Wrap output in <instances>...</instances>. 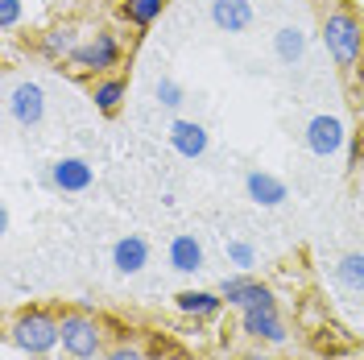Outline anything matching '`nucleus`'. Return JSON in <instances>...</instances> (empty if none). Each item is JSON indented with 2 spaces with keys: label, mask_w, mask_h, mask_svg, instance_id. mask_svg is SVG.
I'll return each instance as SVG.
<instances>
[{
  "label": "nucleus",
  "mask_w": 364,
  "mask_h": 360,
  "mask_svg": "<svg viewBox=\"0 0 364 360\" xmlns=\"http://www.w3.org/2000/svg\"><path fill=\"white\" fill-rule=\"evenodd\" d=\"M9 339L25 356H46L63 344V319H54L50 311H21L9 327Z\"/></svg>",
  "instance_id": "obj_1"
},
{
  "label": "nucleus",
  "mask_w": 364,
  "mask_h": 360,
  "mask_svg": "<svg viewBox=\"0 0 364 360\" xmlns=\"http://www.w3.org/2000/svg\"><path fill=\"white\" fill-rule=\"evenodd\" d=\"M323 42H327V50H331L336 67H352V63H360V54H364L360 21H356L348 9L327 13V21H323Z\"/></svg>",
  "instance_id": "obj_2"
},
{
  "label": "nucleus",
  "mask_w": 364,
  "mask_h": 360,
  "mask_svg": "<svg viewBox=\"0 0 364 360\" xmlns=\"http://www.w3.org/2000/svg\"><path fill=\"white\" fill-rule=\"evenodd\" d=\"M63 352L67 360H95L104 352V332L91 315H63Z\"/></svg>",
  "instance_id": "obj_3"
},
{
  "label": "nucleus",
  "mask_w": 364,
  "mask_h": 360,
  "mask_svg": "<svg viewBox=\"0 0 364 360\" xmlns=\"http://www.w3.org/2000/svg\"><path fill=\"white\" fill-rule=\"evenodd\" d=\"M343 141H348V133H343L340 116H331V112L311 116V125H306V149L315 158H336L343 149Z\"/></svg>",
  "instance_id": "obj_4"
},
{
  "label": "nucleus",
  "mask_w": 364,
  "mask_h": 360,
  "mask_svg": "<svg viewBox=\"0 0 364 360\" xmlns=\"http://www.w3.org/2000/svg\"><path fill=\"white\" fill-rule=\"evenodd\" d=\"M9 112H13V120L17 125H25V129H33L38 120L46 116V95H42V88L38 83H17V88L9 91Z\"/></svg>",
  "instance_id": "obj_5"
},
{
  "label": "nucleus",
  "mask_w": 364,
  "mask_h": 360,
  "mask_svg": "<svg viewBox=\"0 0 364 360\" xmlns=\"http://www.w3.org/2000/svg\"><path fill=\"white\" fill-rule=\"evenodd\" d=\"M245 332L257 339H269V344H286V323L277 319V302H261L245 311Z\"/></svg>",
  "instance_id": "obj_6"
},
{
  "label": "nucleus",
  "mask_w": 364,
  "mask_h": 360,
  "mask_svg": "<svg viewBox=\"0 0 364 360\" xmlns=\"http://www.w3.org/2000/svg\"><path fill=\"white\" fill-rule=\"evenodd\" d=\"M220 294L228 298V307H240V311L261 307V302H277L269 286H261V282H252V277H224Z\"/></svg>",
  "instance_id": "obj_7"
},
{
  "label": "nucleus",
  "mask_w": 364,
  "mask_h": 360,
  "mask_svg": "<svg viewBox=\"0 0 364 360\" xmlns=\"http://www.w3.org/2000/svg\"><path fill=\"white\" fill-rule=\"evenodd\" d=\"M50 182H54L58 191L79 195V191H87L91 182H95V170H91L83 158H58L54 166H50Z\"/></svg>",
  "instance_id": "obj_8"
},
{
  "label": "nucleus",
  "mask_w": 364,
  "mask_h": 360,
  "mask_svg": "<svg viewBox=\"0 0 364 360\" xmlns=\"http://www.w3.org/2000/svg\"><path fill=\"white\" fill-rule=\"evenodd\" d=\"M211 21L220 33H245L252 25V4L249 0H211Z\"/></svg>",
  "instance_id": "obj_9"
},
{
  "label": "nucleus",
  "mask_w": 364,
  "mask_h": 360,
  "mask_svg": "<svg viewBox=\"0 0 364 360\" xmlns=\"http://www.w3.org/2000/svg\"><path fill=\"white\" fill-rule=\"evenodd\" d=\"M112 265L116 273H124V277H133L149 265V245H145V236H120L112 245Z\"/></svg>",
  "instance_id": "obj_10"
},
{
  "label": "nucleus",
  "mask_w": 364,
  "mask_h": 360,
  "mask_svg": "<svg viewBox=\"0 0 364 360\" xmlns=\"http://www.w3.org/2000/svg\"><path fill=\"white\" fill-rule=\"evenodd\" d=\"M79 67H91V70H108L116 67V58H120V50H116V38L112 33H95L87 46H79L75 54H70Z\"/></svg>",
  "instance_id": "obj_11"
},
{
  "label": "nucleus",
  "mask_w": 364,
  "mask_h": 360,
  "mask_svg": "<svg viewBox=\"0 0 364 360\" xmlns=\"http://www.w3.org/2000/svg\"><path fill=\"white\" fill-rule=\"evenodd\" d=\"M245 191H249V199L257 207H277V203L290 199V191H286V182L269 174V170H252L249 179H245Z\"/></svg>",
  "instance_id": "obj_12"
},
{
  "label": "nucleus",
  "mask_w": 364,
  "mask_h": 360,
  "mask_svg": "<svg viewBox=\"0 0 364 360\" xmlns=\"http://www.w3.org/2000/svg\"><path fill=\"white\" fill-rule=\"evenodd\" d=\"M170 145L178 149L182 158H199L207 149V129L199 120H174L170 125Z\"/></svg>",
  "instance_id": "obj_13"
},
{
  "label": "nucleus",
  "mask_w": 364,
  "mask_h": 360,
  "mask_svg": "<svg viewBox=\"0 0 364 360\" xmlns=\"http://www.w3.org/2000/svg\"><path fill=\"white\" fill-rule=\"evenodd\" d=\"M166 257H170V265H174L178 273L203 270V248H199V240H195V236H186V232L170 240V253H166Z\"/></svg>",
  "instance_id": "obj_14"
},
{
  "label": "nucleus",
  "mask_w": 364,
  "mask_h": 360,
  "mask_svg": "<svg viewBox=\"0 0 364 360\" xmlns=\"http://www.w3.org/2000/svg\"><path fill=\"white\" fill-rule=\"evenodd\" d=\"M224 307V294H211V290H182L178 294V311L182 315H195V319H207Z\"/></svg>",
  "instance_id": "obj_15"
},
{
  "label": "nucleus",
  "mask_w": 364,
  "mask_h": 360,
  "mask_svg": "<svg viewBox=\"0 0 364 360\" xmlns=\"http://www.w3.org/2000/svg\"><path fill=\"white\" fill-rule=\"evenodd\" d=\"M336 282L343 290H364V253H343L340 265H336Z\"/></svg>",
  "instance_id": "obj_16"
},
{
  "label": "nucleus",
  "mask_w": 364,
  "mask_h": 360,
  "mask_svg": "<svg viewBox=\"0 0 364 360\" xmlns=\"http://www.w3.org/2000/svg\"><path fill=\"white\" fill-rule=\"evenodd\" d=\"M273 50H277V58H282V63H298V58H302V50H306V38H302V29H294V25L277 29V38H273Z\"/></svg>",
  "instance_id": "obj_17"
},
{
  "label": "nucleus",
  "mask_w": 364,
  "mask_h": 360,
  "mask_svg": "<svg viewBox=\"0 0 364 360\" xmlns=\"http://www.w3.org/2000/svg\"><path fill=\"white\" fill-rule=\"evenodd\" d=\"M95 108L100 112H116L120 108V100H124V79H104V83H95Z\"/></svg>",
  "instance_id": "obj_18"
},
{
  "label": "nucleus",
  "mask_w": 364,
  "mask_h": 360,
  "mask_svg": "<svg viewBox=\"0 0 364 360\" xmlns=\"http://www.w3.org/2000/svg\"><path fill=\"white\" fill-rule=\"evenodd\" d=\"M161 13V0H124V17L133 25H154Z\"/></svg>",
  "instance_id": "obj_19"
},
{
  "label": "nucleus",
  "mask_w": 364,
  "mask_h": 360,
  "mask_svg": "<svg viewBox=\"0 0 364 360\" xmlns=\"http://www.w3.org/2000/svg\"><path fill=\"white\" fill-rule=\"evenodd\" d=\"M79 46H75V29H54V33H46V54H75Z\"/></svg>",
  "instance_id": "obj_20"
},
{
  "label": "nucleus",
  "mask_w": 364,
  "mask_h": 360,
  "mask_svg": "<svg viewBox=\"0 0 364 360\" xmlns=\"http://www.w3.org/2000/svg\"><path fill=\"white\" fill-rule=\"evenodd\" d=\"M154 95H158L161 108H178V104H182V88L174 83V79H161L158 88H154Z\"/></svg>",
  "instance_id": "obj_21"
},
{
  "label": "nucleus",
  "mask_w": 364,
  "mask_h": 360,
  "mask_svg": "<svg viewBox=\"0 0 364 360\" xmlns=\"http://www.w3.org/2000/svg\"><path fill=\"white\" fill-rule=\"evenodd\" d=\"M228 257H232V265L249 270L252 261H257V248H252V245H245V240H232V245H228Z\"/></svg>",
  "instance_id": "obj_22"
},
{
  "label": "nucleus",
  "mask_w": 364,
  "mask_h": 360,
  "mask_svg": "<svg viewBox=\"0 0 364 360\" xmlns=\"http://www.w3.org/2000/svg\"><path fill=\"white\" fill-rule=\"evenodd\" d=\"M21 21V0H0V29H13Z\"/></svg>",
  "instance_id": "obj_23"
},
{
  "label": "nucleus",
  "mask_w": 364,
  "mask_h": 360,
  "mask_svg": "<svg viewBox=\"0 0 364 360\" xmlns=\"http://www.w3.org/2000/svg\"><path fill=\"white\" fill-rule=\"evenodd\" d=\"M104 360H145V356H141V348H133V344H120L112 352H104Z\"/></svg>",
  "instance_id": "obj_24"
},
{
  "label": "nucleus",
  "mask_w": 364,
  "mask_h": 360,
  "mask_svg": "<svg viewBox=\"0 0 364 360\" xmlns=\"http://www.w3.org/2000/svg\"><path fill=\"white\" fill-rule=\"evenodd\" d=\"M240 360H269L265 352H249V356H240Z\"/></svg>",
  "instance_id": "obj_25"
}]
</instances>
